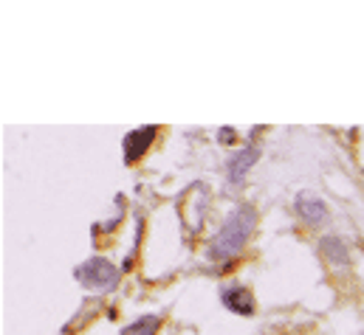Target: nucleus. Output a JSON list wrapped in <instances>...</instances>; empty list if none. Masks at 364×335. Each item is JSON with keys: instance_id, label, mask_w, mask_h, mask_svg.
<instances>
[{"instance_id": "nucleus-1", "label": "nucleus", "mask_w": 364, "mask_h": 335, "mask_svg": "<svg viewBox=\"0 0 364 335\" xmlns=\"http://www.w3.org/2000/svg\"><path fill=\"white\" fill-rule=\"evenodd\" d=\"M255 223H257V212L249 203L237 206L226 217V223L220 226L215 240L209 243V256L212 259H232V256H237V253L243 251V246L249 243V237L255 231Z\"/></svg>"}, {"instance_id": "nucleus-2", "label": "nucleus", "mask_w": 364, "mask_h": 335, "mask_svg": "<svg viewBox=\"0 0 364 335\" xmlns=\"http://www.w3.org/2000/svg\"><path fill=\"white\" fill-rule=\"evenodd\" d=\"M77 282H82L85 287H91L96 293H107L119 285V268L113 262H107L105 256H91L88 262H82L77 270H74Z\"/></svg>"}, {"instance_id": "nucleus-3", "label": "nucleus", "mask_w": 364, "mask_h": 335, "mask_svg": "<svg viewBox=\"0 0 364 335\" xmlns=\"http://www.w3.org/2000/svg\"><path fill=\"white\" fill-rule=\"evenodd\" d=\"M156 136H159V127H153V124L127 133V138H124V161H127V164H136V161L147 153V147L153 144Z\"/></svg>"}, {"instance_id": "nucleus-4", "label": "nucleus", "mask_w": 364, "mask_h": 335, "mask_svg": "<svg viewBox=\"0 0 364 335\" xmlns=\"http://www.w3.org/2000/svg\"><path fill=\"white\" fill-rule=\"evenodd\" d=\"M257 155H260V150L257 147H246V150H237L232 158H229V183H235V186H240L243 183V177H246V172L255 167V161H257Z\"/></svg>"}, {"instance_id": "nucleus-5", "label": "nucleus", "mask_w": 364, "mask_h": 335, "mask_svg": "<svg viewBox=\"0 0 364 335\" xmlns=\"http://www.w3.org/2000/svg\"><path fill=\"white\" fill-rule=\"evenodd\" d=\"M220 299H223V304H226L232 313H240V316L255 313V296H252L246 287H226V290L220 293Z\"/></svg>"}, {"instance_id": "nucleus-6", "label": "nucleus", "mask_w": 364, "mask_h": 335, "mask_svg": "<svg viewBox=\"0 0 364 335\" xmlns=\"http://www.w3.org/2000/svg\"><path fill=\"white\" fill-rule=\"evenodd\" d=\"M296 212H299V217H302L305 223H322V220L328 217L325 203H322L319 197H314V194H299V197H296Z\"/></svg>"}, {"instance_id": "nucleus-7", "label": "nucleus", "mask_w": 364, "mask_h": 335, "mask_svg": "<svg viewBox=\"0 0 364 335\" xmlns=\"http://www.w3.org/2000/svg\"><path fill=\"white\" fill-rule=\"evenodd\" d=\"M159 327H161V319H159V316H144V319L127 324L119 335H156Z\"/></svg>"}, {"instance_id": "nucleus-8", "label": "nucleus", "mask_w": 364, "mask_h": 335, "mask_svg": "<svg viewBox=\"0 0 364 335\" xmlns=\"http://www.w3.org/2000/svg\"><path fill=\"white\" fill-rule=\"evenodd\" d=\"M319 248L325 251V256H328L333 265H345V262H348V248H345V243H342L339 237H325Z\"/></svg>"}, {"instance_id": "nucleus-9", "label": "nucleus", "mask_w": 364, "mask_h": 335, "mask_svg": "<svg viewBox=\"0 0 364 335\" xmlns=\"http://www.w3.org/2000/svg\"><path fill=\"white\" fill-rule=\"evenodd\" d=\"M220 141L223 144H232L235 141V130H220Z\"/></svg>"}]
</instances>
